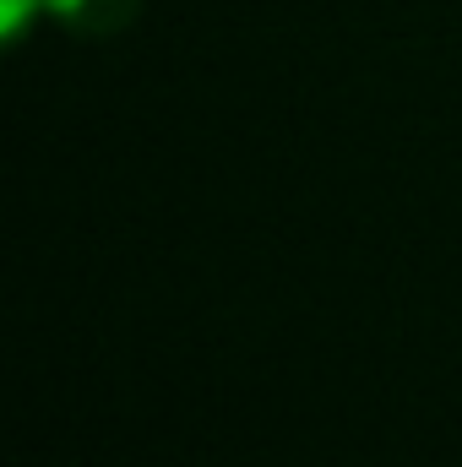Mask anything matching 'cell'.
Segmentation results:
<instances>
[{
  "instance_id": "obj_1",
  "label": "cell",
  "mask_w": 462,
  "mask_h": 467,
  "mask_svg": "<svg viewBox=\"0 0 462 467\" xmlns=\"http://www.w3.org/2000/svg\"><path fill=\"white\" fill-rule=\"evenodd\" d=\"M44 11L77 38H115L142 16V0H44Z\"/></svg>"
},
{
  "instance_id": "obj_2",
  "label": "cell",
  "mask_w": 462,
  "mask_h": 467,
  "mask_svg": "<svg viewBox=\"0 0 462 467\" xmlns=\"http://www.w3.org/2000/svg\"><path fill=\"white\" fill-rule=\"evenodd\" d=\"M33 16H44V0H0V38L16 44Z\"/></svg>"
}]
</instances>
